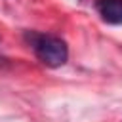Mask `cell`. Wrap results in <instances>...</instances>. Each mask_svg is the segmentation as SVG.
<instances>
[{"label": "cell", "instance_id": "7a4b0ae2", "mask_svg": "<svg viewBox=\"0 0 122 122\" xmlns=\"http://www.w3.org/2000/svg\"><path fill=\"white\" fill-rule=\"evenodd\" d=\"M97 13L109 25H122V0H97Z\"/></svg>", "mask_w": 122, "mask_h": 122}, {"label": "cell", "instance_id": "6da1fadb", "mask_svg": "<svg viewBox=\"0 0 122 122\" xmlns=\"http://www.w3.org/2000/svg\"><path fill=\"white\" fill-rule=\"evenodd\" d=\"M25 38L30 44V48L36 53V57L44 65H48V67H61V65L67 63L69 48H67L65 40H61L59 36L42 34V32H27Z\"/></svg>", "mask_w": 122, "mask_h": 122}]
</instances>
